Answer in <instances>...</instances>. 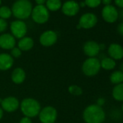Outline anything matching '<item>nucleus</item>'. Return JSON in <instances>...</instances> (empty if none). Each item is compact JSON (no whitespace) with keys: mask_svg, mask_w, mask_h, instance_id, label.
<instances>
[{"mask_svg":"<svg viewBox=\"0 0 123 123\" xmlns=\"http://www.w3.org/2000/svg\"><path fill=\"white\" fill-rule=\"evenodd\" d=\"M83 118L86 123H103L106 119V114L101 106L94 104L84 109Z\"/></svg>","mask_w":123,"mask_h":123,"instance_id":"f257e3e1","label":"nucleus"},{"mask_svg":"<svg viewBox=\"0 0 123 123\" xmlns=\"http://www.w3.org/2000/svg\"><path fill=\"white\" fill-rule=\"evenodd\" d=\"M12 15L20 20L28 19L33 10L32 3L29 0H17L12 8Z\"/></svg>","mask_w":123,"mask_h":123,"instance_id":"f03ea898","label":"nucleus"},{"mask_svg":"<svg viewBox=\"0 0 123 123\" xmlns=\"http://www.w3.org/2000/svg\"><path fill=\"white\" fill-rule=\"evenodd\" d=\"M20 109L25 117L32 118L38 115L41 111V105L37 100L32 98H28L22 101Z\"/></svg>","mask_w":123,"mask_h":123,"instance_id":"7ed1b4c3","label":"nucleus"},{"mask_svg":"<svg viewBox=\"0 0 123 123\" xmlns=\"http://www.w3.org/2000/svg\"><path fill=\"white\" fill-rule=\"evenodd\" d=\"M101 70L100 59L96 57H88L82 65V71L88 77L96 75Z\"/></svg>","mask_w":123,"mask_h":123,"instance_id":"20e7f679","label":"nucleus"},{"mask_svg":"<svg viewBox=\"0 0 123 123\" xmlns=\"http://www.w3.org/2000/svg\"><path fill=\"white\" fill-rule=\"evenodd\" d=\"M31 16L36 23L44 24L49 20L50 15L45 5H36L33 7Z\"/></svg>","mask_w":123,"mask_h":123,"instance_id":"39448f33","label":"nucleus"},{"mask_svg":"<svg viewBox=\"0 0 123 123\" xmlns=\"http://www.w3.org/2000/svg\"><path fill=\"white\" fill-rule=\"evenodd\" d=\"M10 31L12 35L17 38L21 39L22 38L25 37L27 33L28 28L26 23L20 20H15L11 23L10 24Z\"/></svg>","mask_w":123,"mask_h":123,"instance_id":"423d86ee","label":"nucleus"},{"mask_svg":"<svg viewBox=\"0 0 123 123\" xmlns=\"http://www.w3.org/2000/svg\"><path fill=\"white\" fill-rule=\"evenodd\" d=\"M38 117L42 123H54L57 117V111L52 106H46L40 111Z\"/></svg>","mask_w":123,"mask_h":123,"instance_id":"0eeeda50","label":"nucleus"},{"mask_svg":"<svg viewBox=\"0 0 123 123\" xmlns=\"http://www.w3.org/2000/svg\"><path fill=\"white\" fill-rule=\"evenodd\" d=\"M79 3L75 0H68L62 4L61 7V10L62 13L68 17L75 16L80 10Z\"/></svg>","mask_w":123,"mask_h":123,"instance_id":"6e6552de","label":"nucleus"},{"mask_svg":"<svg viewBox=\"0 0 123 123\" xmlns=\"http://www.w3.org/2000/svg\"><path fill=\"white\" fill-rule=\"evenodd\" d=\"M98 22L96 15L91 12H87L83 14L79 19L78 25L81 28L90 29L93 28Z\"/></svg>","mask_w":123,"mask_h":123,"instance_id":"1a4fd4ad","label":"nucleus"},{"mask_svg":"<svg viewBox=\"0 0 123 123\" xmlns=\"http://www.w3.org/2000/svg\"><path fill=\"white\" fill-rule=\"evenodd\" d=\"M101 15L103 19L109 23L116 22L119 18L117 10L112 5L105 6L101 11Z\"/></svg>","mask_w":123,"mask_h":123,"instance_id":"9d476101","label":"nucleus"},{"mask_svg":"<svg viewBox=\"0 0 123 123\" xmlns=\"http://www.w3.org/2000/svg\"><path fill=\"white\" fill-rule=\"evenodd\" d=\"M57 34L54 31H44L39 38L40 43L43 46H53L57 41Z\"/></svg>","mask_w":123,"mask_h":123,"instance_id":"9b49d317","label":"nucleus"},{"mask_svg":"<svg viewBox=\"0 0 123 123\" xmlns=\"http://www.w3.org/2000/svg\"><path fill=\"white\" fill-rule=\"evenodd\" d=\"M83 49L84 54L88 57H96L101 51L99 44L94 41H86L83 45Z\"/></svg>","mask_w":123,"mask_h":123,"instance_id":"f8f14e48","label":"nucleus"},{"mask_svg":"<svg viewBox=\"0 0 123 123\" xmlns=\"http://www.w3.org/2000/svg\"><path fill=\"white\" fill-rule=\"evenodd\" d=\"M1 105L2 107V109H4L5 111L7 112H13L18 109L20 104H19V101L15 97L9 96L4 98L2 101Z\"/></svg>","mask_w":123,"mask_h":123,"instance_id":"ddd939ff","label":"nucleus"},{"mask_svg":"<svg viewBox=\"0 0 123 123\" xmlns=\"http://www.w3.org/2000/svg\"><path fill=\"white\" fill-rule=\"evenodd\" d=\"M108 54L115 61L120 60L123 58V47L119 43H111L108 47Z\"/></svg>","mask_w":123,"mask_h":123,"instance_id":"4468645a","label":"nucleus"},{"mask_svg":"<svg viewBox=\"0 0 123 123\" xmlns=\"http://www.w3.org/2000/svg\"><path fill=\"white\" fill-rule=\"evenodd\" d=\"M16 43L15 38L10 33H4L0 36V47L3 49H12Z\"/></svg>","mask_w":123,"mask_h":123,"instance_id":"2eb2a0df","label":"nucleus"},{"mask_svg":"<svg viewBox=\"0 0 123 123\" xmlns=\"http://www.w3.org/2000/svg\"><path fill=\"white\" fill-rule=\"evenodd\" d=\"M14 63L12 56L8 54H0V70H7L10 69Z\"/></svg>","mask_w":123,"mask_h":123,"instance_id":"dca6fc26","label":"nucleus"},{"mask_svg":"<svg viewBox=\"0 0 123 123\" xmlns=\"http://www.w3.org/2000/svg\"><path fill=\"white\" fill-rule=\"evenodd\" d=\"M12 80L15 84H20L24 82L25 79V73L23 69L20 68H15L12 73Z\"/></svg>","mask_w":123,"mask_h":123,"instance_id":"f3484780","label":"nucleus"},{"mask_svg":"<svg viewBox=\"0 0 123 123\" xmlns=\"http://www.w3.org/2000/svg\"><path fill=\"white\" fill-rule=\"evenodd\" d=\"M34 45V41L31 37H23L18 42V48L21 51H29Z\"/></svg>","mask_w":123,"mask_h":123,"instance_id":"a211bd4d","label":"nucleus"},{"mask_svg":"<svg viewBox=\"0 0 123 123\" xmlns=\"http://www.w3.org/2000/svg\"><path fill=\"white\" fill-rule=\"evenodd\" d=\"M101 68L105 70H112L116 67V61L113 59L110 58L109 56H105L101 60H100Z\"/></svg>","mask_w":123,"mask_h":123,"instance_id":"6ab92c4d","label":"nucleus"},{"mask_svg":"<svg viewBox=\"0 0 123 123\" xmlns=\"http://www.w3.org/2000/svg\"><path fill=\"white\" fill-rule=\"evenodd\" d=\"M111 96L115 101L123 102V83L114 86L111 91Z\"/></svg>","mask_w":123,"mask_h":123,"instance_id":"aec40b11","label":"nucleus"},{"mask_svg":"<svg viewBox=\"0 0 123 123\" xmlns=\"http://www.w3.org/2000/svg\"><path fill=\"white\" fill-rule=\"evenodd\" d=\"M62 3L61 0H46L45 6L49 11L56 12L61 9Z\"/></svg>","mask_w":123,"mask_h":123,"instance_id":"412c9836","label":"nucleus"},{"mask_svg":"<svg viewBox=\"0 0 123 123\" xmlns=\"http://www.w3.org/2000/svg\"><path fill=\"white\" fill-rule=\"evenodd\" d=\"M109 80L112 84L115 86L123 83V73L119 70L112 72L109 76Z\"/></svg>","mask_w":123,"mask_h":123,"instance_id":"4be33fe9","label":"nucleus"},{"mask_svg":"<svg viewBox=\"0 0 123 123\" xmlns=\"http://www.w3.org/2000/svg\"><path fill=\"white\" fill-rule=\"evenodd\" d=\"M12 15V10L7 6H2L0 7V18L3 20H7L11 18Z\"/></svg>","mask_w":123,"mask_h":123,"instance_id":"5701e85b","label":"nucleus"},{"mask_svg":"<svg viewBox=\"0 0 123 123\" xmlns=\"http://www.w3.org/2000/svg\"><path fill=\"white\" fill-rule=\"evenodd\" d=\"M68 91L74 96H80L83 93V89L81 88V87L76 85H72L69 86Z\"/></svg>","mask_w":123,"mask_h":123,"instance_id":"b1692460","label":"nucleus"},{"mask_svg":"<svg viewBox=\"0 0 123 123\" xmlns=\"http://www.w3.org/2000/svg\"><path fill=\"white\" fill-rule=\"evenodd\" d=\"M84 3L90 8H96L101 4V0H85Z\"/></svg>","mask_w":123,"mask_h":123,"instance_id":"393cba45","label":"nucleus"},{"mask_svg":"<svg viewBox=\"0 0 123 123\" xmlns=\"http://www.w3.org/2000/svg\"><path fill=\"white\" fill-rule=\"evenodd\" d=\"M22 51L18 47H14L11 49V56L15 58H18L21 56Z\"/></svg>","mask_w":123,"mask_h":123,"instance_id":"a878e982","label":"nucleus"},{"mask_svg":"<svg viewBox=\"0 0 123 123\" xmlns=\"http://www.w3.org/2000/svg\"><path fill=\"white\" fill-rule=\"evenodd\" d=\"M7 28V23L5 20L0 18V33L5 31Z\"/></svg>","mask_w":123,"mask_h":123,"instance_id":"bb28decb","label":"nucleus"},{"mask_svg":"<svg viewBox=\"0 0 123 123\" xmlns=\"http://www.w3.org/2000/svg\"><path fill=\"white\" fill-rule=\"evenodd\" d=\"M105 103H106V100L104 98H102V97L98 98L96 101V104L98 105L99 106H101V107L105 104Z\"/></svg>","mask_w":123,"mask_h":123,"instance_id":"cd10ccee","label":"nucleus"},{"mask_svg":"<svg viewBox=\"0 0 123 123\" xmlns=\"http://www.w3.org/2000/svg\"><path fill=\"white\" fill-rule=\"evenodd\" d=\"M117 33H118L120 36H123V23H119V24L117 25Z\"/></svg>","mask_w":123,"mask_h":123,"instance_id":"c85d7f7f","label":"nucleus"},{"mask_svg":"<svg viewBox=\"0 0 123 123\" xmlns=\"http://www.w3.org/2000/svg\"><path fill=\"white\" fill-rule=\"evenodd\" d=\"M20 123H32V122H31V118L27 117H24L20 119Z\"/></svg>","mask_w":123,"mask_h":123,"instance_id":"c756f323","label":"nucleus"},{"mask_svg":"<svg viewBox=\"0 0 123 123\" xmlns=\"http://www.w3.org/2000/svg\"><path fill=\"white\" fill-rule=\"evenodd\" d=\"M114 2L117 6L120 8H123V0H114Z\"/></svg>","mask_w":123,"mask_h":123,"instance_id":"7c9ffc66","label":"nucleus"},{"mask_svg":"<svg viewBox=\"0 0 123 123\" xmlns=\"http://www.w3.org/2000/svg\"><path fill=\"white\" fill-rule=\"evenodd\" d=\"M37 5H44L46 4V0H35Z\"/></svg>","mask_w":123,"mask_h":123,"instance_id":"2f4dec72","label":"nucleus"},{"mask_svg":"<svg viewBox=\"0 0 123 123\" xmlns=\"http://www.w3.org/2000/svg\"><path fill=\"white\" fill-rule=\"evenodd\" d=\"M101 2L105 6H108V5H111V0H101Z\"/></svg>","mask_w":123,"mask_h":123,"instance_id":"473e14b6","label":"nucleus"},{"mask_svg":"<svg viewBox=\"0 0 123 123\" xmlns=\"http://www.w3.org/2000/svg\"><path fill=\"white\" fill-rule=\"evenodd\" d=\"M118 15L121 19H123V8L119 12H118Z\"/></svg>","mask_w":123,"mask_h":123,"instance_id":"72a5a7b5","label":"nucleus"},{"mask_svg":"<svg viewBox=\"0 0 123 123\" xmlns=\"http://www.w3.org/2000/svg\"><path fill=\"white\" fill-rule=\"evenodd\" d=\"M119 70L123 73V62H121L119 66Z\"/></svg>","mask_w":123,"mask_h":123,"instance_id":"f704fd0d","label":"nucleus"},{"mask_svg":"<svg viewBox=\"0 0 123 123\" xmlns=\"http://www.w3.org/2000/svg\"><path fill=\"white\" fill-rule=\"evenodd\" d=\"M105 47H106L105 44H104V43H101V44H99L100 50H104V49H105Z\"/></svg>","mask_w":123,"mask_h":123,"instance_id":"c9c22d12","label":"nucleus"},{"mask_svg":"<svg viewBox=\"0 0 123 123\" xmlns=\"http://www.w3.org/2000/svg\"><path fill=\"white\" fill-rule=\"evenodd\" d=\"M3 117V109L0 107V119H1Z\"/></svg>","mask_w":123,"mask_h":123,"instance_id":"e433bc0d","label":"nucleus"},{"mask_svg":"<svg viewBox=\"0 0 123 123\" xmlns=\"http://www.w3.org/2000/svg\"><path fill=\"white\" fill-rule=\"evenodd\" d=\"M79 6H80V7H83L86 6V5H85L84 2H80V3L79 4Z\"/></svg>","mask_w":123,"mask_h":123,"instance_id":"4c0bfd02","label":"nucleus"},{"mask_svg":"<svg viewBox=\"0 0 123 123\" xmlns=\"http://www.w3.org/2000/svg\"><path fill=\"white\" fill-rule=\"evenodd\" d=\"M121 109H122V111L123 112V103H122V107H121Z\"/></svg>","mask_w":123,"mask_h":123,"instance_id":"58836bf2","label":"nucleus"},{"mask_svg":"<svg viewBox=\"0 0 123 123\" xmlns=\"http://www.w3.org/2000/svg\"><path fill=\"white\" fill-rule=\"evenodd\" d=\"M1 5H2V0H0V6H1Z\"/></svg>","mask_w":123,"mask_h":123,"instance_id":"ea45409f","label":"nucleus"}]
</instances>
